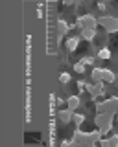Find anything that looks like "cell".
Returning a JSON list of instances; mask_svg holds the SVG:
<instances>
[{"instance_id":"obj_1","label":"cell","mask_w":118,"mask_h":147,"mask_svg":"<svg viewBox=\"0 0 118 147\" xmlns=\"http://www.w3.org/2000/svg\"><path fill=\"white\" fill-rule=\"evenodd\" d=\"M115 116L116 114L113 112H102V114H96V118H94V125H96L100 131L103 132V136L109 134V132L113 131V127H115Z\"/></svg>"},{"instance_id":"obj_2","label":"cell","mask_w":118,"mask_h":147,"mask_svg":"<svg viewBox=\"0 0 118 147\" xmlns=\"http://www.w3.org/2000/svg\"><path fill=\"white\" fill-rule=\"evenodd\" d=\"M72 142H74V145H79V147L96 145V142L90 136V131H83L81 127H76V131L72 132Z\"/></svg>"},{"instance_id":"obj_3","label":"cell","mask_w":118,"mask_h":147,"mask_svg":"<svg viewBox=\"0 0 118 147\" xmlns=\"http://www.w3.org/2000/svg\"><path fill=\"white\" fill-rule=\"evenodd\" d=\"M98 26H102L107 35L118 33V18L113 17V15H100L98 17Z\"/></svg>"},{"instance_id":"obj_4","label":"cell","mask_w":118,"mask_h":147,"mask_svg":"<svg viewBox=\"0 0 118 147\" xmlns=\"http://www.w3.org/2000/svg\"><path fill=\"white\" fill-rule=\"evenodd\" d=\"M76 30H85V28H90V30H98V17H94L92 13H85V15H79L76 18Z\"/></svg>"},{"instance_id":"obj_5","label":"cell","mask_w":118,"mask_h":147,"mask_svg":"<svg viewBox=\"0 0 118 147\" xmlns=\"http://www.w3.org/2000/svg\"><path fill=\"white\" fill-rule=\"evenodd\" d=\"M105 92H107V88H105V83H103V81H100V83L87 81V94H89V98H90L92 103L98 98H103V96H105Z\"/></svg>"},{"instance_id":"obj_6","label":"cell","mask_w":118,"mask_h":147,"mask_svg":"<svg viewBox=\"0 0 118 147\" xmlns=\"http://www.w3.org/2000/svg\"><path fill=\"white\" fill-rule=\"evenodd\" d=\"M72 114H74V110H70L68 107H65V109L57 110L56 118H57V121L61 123V125H68V123H72Z\"/></svg>"},{"instance_id":"obj_7","label":"cell","mask_w":118,"mask_h":147,"mask_svg":"<svg viewBox=\"0 0 118 147\" xmlns=\"http://www.w3.org/2000/svg\"><path fill=\"white\" fill-rule=\"evenodd\" d=\"M81 42V35H70V37H66V40H65V48H66V52H76L78 50V46Z\"/></svg>"},{"instance_id":"obj_8","label":"cell","mask_w":118,"mask_h":147,"mask_svg":"<svg viewBox=\"0 0 118 147\" xmlns=\"http://www.w3.org/2000/svg\"><path fill=\"white\" fill-rule=\"evenodd\" d=\"M66 107H68L70 110H78L81 107V96L79 94H72L66 98Z\"/></svg>"},{"instance_id":"obj_9","label":"cell","mask_w":118,"mask_h":147,"mask_svg":"<svg viewBox=\"0 0 118 147\" xmlns=\"http://www.w3.org/2000/svg\"><path fill=\"white\" fill-rule=\"evenodd\" d=\"M79 35H81V39L87 40V42H94V40H96V37H98V30H90V28H85V30H81V31H79Z\"/></svg>"},{"instance_id":"obj_10","label":"cell","mask_w":118,"mask_h":147,"mask_svg":"<svg viewBox=\"0 0 118 147\" xmlns=\"http://www.w3.org/2000/svg\"><path fill=\"white\" fill-rule=\"evenodd\" d=\"M56 26H57V33H59V35H66V33L72 30V24H68L65 18H57Z\"/></svg>"},{"instance_id":"obj_11","label":"cell","mask_w":118,"mask_h":147,"mask_svg":"<svg viewBox=\"0 0 118 147\" xmlns=\"http://www.w3.org/2000/svg\"><path fill=\"white\" fill-rule=\"evenodd\" d=\"M90 81L92 83H100V81H103V66H94L92 70H90Z\"/></svg>"},{"instance_id":"obj_12","label":"cell","mask_w":118,"mask_h":147,"mask_svg":"<svg viewBox=\"0 0 118 147\" xmlns=\"http://www.w3.org/2000/svg\"><path fill=\"white\" fill-rule=\"evenodd\" d=\"M111 57H113V52L107 48V46L98 48V52H96V59H98V61H109Z\"/></svg>"},{"instance_id":"obj_13","label":"cell","mask_w":118,"mask_h":147,"mask_svg":"<svg viewBox=\"0 0 118 147\" xmlns=\"http://www.w3.org/2000/svg\"><path fill=\"white\" fill-rule=\"evenodd\" d=\"M107 112H113L116 114L118 112V96H111V98H107Z\"/></svg>"},{"instance_id":"obj_14","label":"cell","mask_w":118,"mask_h":147,"mask_svg":"<svg viewBox=\"0 0 118 147\" xmlns=\"http://www.w3.org/2000/svg\"><path fill=\"white\" fill-rule=\"evenodd\" d=\"M103 83H109V85L116 83V74H115V70H111V68H103Z\"/></svg>"},{"instance_id":"obj_15","label":"cell","mask_w":118,"mask_h":147,"mask_svg":"<svg viewBox=\"0 0 118 147\" xmlns=\"http://www.w3.org/2000/svg\"><path fill=\"white\" fill-rule=\"evenodd\" d=\"M85 119H87V116H85L83 112L74 110V114H72V123H74V127H81L85 123Z\"/></svg>"},{"instance_id":"obj_16","label":"cell","mask_w":118,"mask_h":147,"mask_svg":"<svg viewBox=\"0 0 118 147\" xmlns=\"http://www.w3.org/2000/svg\"><path fill=\"white\" fill-rule=\"evenodd\" d=\"M94 110H96V114H102V112H107V101H94Z\"/></svg>"},{"instance_id":"obj_17","label":"cell","mask_w":118,"mask_h":147,"mask_svg":"<svg viewBox=\"0 0 118 147\" xmlns=\"http://www.w3.org/2000/svg\"><path fill=\"white\" fill-rule=\"evenodd\" d=\"M70 81H72V74H68V72H59V83H61V85H68Z\"/></svg>"},{"instance_id":"obj_18","label":"cell","mask_w":118,"mask_h":147,"mask_svg":"<svg viewBox=\"0 0 118 147\" xmlns=\"http://www.w3.org/2000/svg\"><path fill=\"white\" fill-rule=\"evenodd\" d=\"M72 68H74V72H76V74H81V76H83V74L87 72V66H85V64L81 63V61L74 63V64H72Z\"/></svg>"},{"instance_id":"obj_19","label":"cell","mask_w":118,"mask_h":147,"mask_svg":"<svg viewBox=\"0 0 118 147\" xmlns=\"http://www.w3.org/2000/svg\"><path fill=\"white\" fill-rule=\"evenodd\" d=\"M79 61L83 63L85 66H94V64H96V57H92V55H85V57L79 59Z\"/></svg>"},{"instance_id":"obj_20","label":"cell","mask_w":118,"mask_h":147,"mask_svg":"<svg viewBox=\"0 0 118 147\" xmlns=\"http://www.w3.org/2000/svg\"><path fill=\"white\" fill-rule=\"evenodd\" d=\"M76 86H78V94L81 96L83 92H87V81L85 79H79L78 83H76Z\"/></svg>"},{"instance_id":"obj_21","label":"cell","mask_w":118,"mask_h":147,"mask_svg":"<svg viewBox=\"0 0 118 147\" xmlns=\"http://www.w3.org/2000/svg\"><path fill=\"white\" fill-rule=\"evenodd\" d=\"M109 145H111V147H118V131L109 134Z\"/></svg>"},{"instance_id":"obj_22","label":"cell","mask_w":118,"mask_h":147,"mask_svg":"<svg viewBox=\"0 0 118 147\" xmlns=\"http://www.w3.org/2000/svg\"><path fill=\"white\" fill-rule=\"evenodd\" d=\"M56 105L57 107H63V105H66V99L61 98V96H56Z\"/></svg>"},{"instance_id":"obj_23","label":"cell","mask_w":118,"mask_h":147,"mask_svg":"<svg viewBox=\"0 0 118 147\" xmlns=\"http://www.w3.org/2000/svg\"><path fill=\"white\" fill-rule=\"evenodd\" d=\"M59 145L68 147V145H74V142H72V138H66V140H61V144H59Z\"/></svg>"},{"instance_id":"obj_24","label":"cell","mask_w":118,"mask_h":147,"mask_svg":"<svg viewBox=\"0 0 118 147\" xmlns=\"http://www.w3.org/2000/svg\"><path fill=\"white\" fill-rule=\"evenodd\" d=\"M98 9H100V11H107V2H103V0L98 2Z\"/></svg>"},{"instance_id":"obj_25","label":"cell","mask_w":118,"mask_h":147,"mask_svg":"<svg viewBox=\"0 0 118 147\" xmlns=\"http://www.w3.org/2000/svg\"><path fill=\"white\" fill-rule=\"evenodd\" d=\"M65 6H74V4H78V0H61Z\"/></svg>"},{"instance_id":"obj_26","label":"cell","mask_w":118,"mask_h":147,"mask_svg":"<svg viewBox=\"0 0 118 147\" xmlns=\"http://www.w3.org/2000/svg\"><path fill=\"white\" fill-rule=\"evenodd\" d=\"M115 119H116V121H118V112H116V116H115Z\"/></svg>"},{"instance_id":"obj_27","label":"cell","mask_w":118,"mask_h":147,"mask_svg":"<svg viewBox=\"0 0 118 147\" xmlns=\"http://www.w3.org/2000/svg\"><path fill=\"white\" fill-rule=\"evenodd\" d=\"M103 2H113V0H103Z\"/></svg>"}]
</instances>
